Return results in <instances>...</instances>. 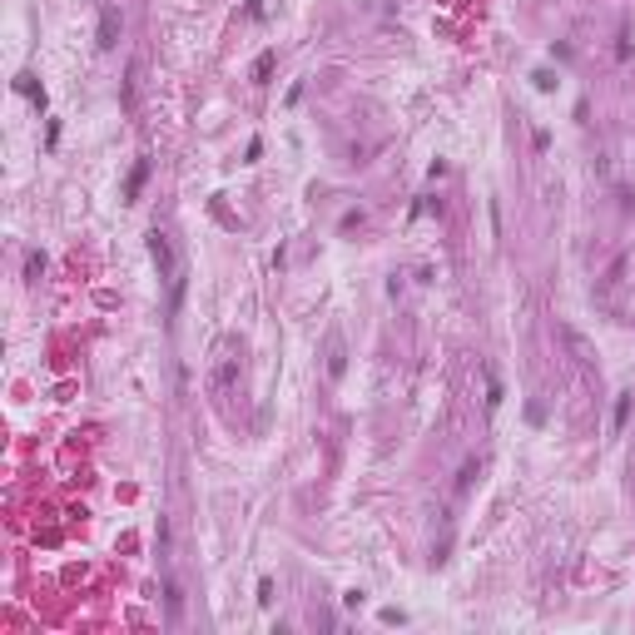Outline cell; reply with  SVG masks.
<instances>
[{
	"mask_svg": "<svg viewBox=\"0 0 635 635\" xmlns=\"http://www.w3.org/2000/svg\"><path fill=\"white\" fill-rule=\"evenodd\" d=\"M114 30H119V15H114V6H105V20H100V45L105 50L114 45Z\"/></svg>",
	"mask_w": 635,
	"mask_h": 635,
	"instance_id": "6da1fadb",
	"label": "cell"
}]
</instances>
